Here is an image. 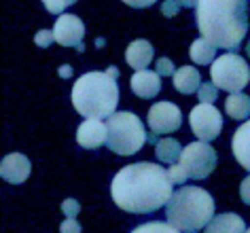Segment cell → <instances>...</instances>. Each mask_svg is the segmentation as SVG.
<instances>
[{
  "mask_svg": "<svg viewBox=\"0 0 250 233\" xmlns=\"http://www.w3.org/2000/svg\"><path fill=\"white\" fill-rule=\"evenodd\" d=\"M112 201L125 212L148 214L167 206L172 197V180L159 163H132L115 174L110 185Z\"/></svg>",
  "mask_w": 250,
  "mask_h": 233,
  "instance_id": "obj_1",
  "label": "cell"
},
{
  "mask_svg": "<svg viewBox=\"0 0 250 233\" xmlns=\"http://www.w3.org/2000/svg\"><path fill=\"white\" fill-rule=\"evenodd\" d=\"M195 21L214 47L237 51L248 32V0H199Z\"/></svg>",
  "mask_w": 250,
  "mask_h": 233,
  "instance_id": "obj_2",
  "label": "cell"
},
{
  "mask_svg": "<svg viewBox=\"0 0 250 233\" xmlns=\"http://www.w3.org/2000/svg\"><path fill=\"white\" fill-rule=\"evenodd\" d=\"M72 104L87 119H108L119 104L117 79L108 72H87L72 87Z\"/></svg>",
  "mask_w": 250,
  "mask_h": 233,
  "instance_id": "obj_3",
  "label": "cell"
},
{
  "mask_svg": "<svg viewBox=\"0 0 250 233\" xmlns=\"http://www.w3.org/2000/svg\"><path fill=\"white\" fill-rule=\"evenodd\" d=\"M214 218V199L202 187H180L166 206V220L180 233L199 231Z\"/></svg>",
  "mask_w": 250,
  "mask_h": 233,
  "instance_id": "obj_4",
  "label": "cell"
},
{
  "mask_svg": "<svg viewBox=\"0 0 250 233\" xmlns=\"http://www.w3.org/2000/svg\"><path fill=\"white\" fill-rule=\"evenodd\" d=\"M106 127H108V140H106V147H108L112 153L117 155H134L145 147L146 142V131L145 125L134 112H115V115L108 117L106 121Z\"/></svg>",
  "mask_w": 250,
  "mask_h": 233,
  "instance_id": "obj_5",
  "label": "cell"
},
{
  "mask_svg": "<svg viewBox=\"0 0 250 233\" xmlns=\"http://www.w3.org/2000/svg\"><path fill=\"white\" fill-rule=\"evenodd\" d=\"M210 77L218 89L237 93L250 83V68L237 53H225L212 62Z\"/></svg>",
  "mask_w": 250,
  "mask_h": 233,
  "instance_id": "obj_6",
  "label": "cell"
},
{
  "mask_svg": "<svg viewBox=\"0 0 250 233\" xmlns=\"http://www.w3.org/2000/svg\"><path fill=\"white\" fill-rule=\"evenodd\" d=\"M178 163L185 168V172L189 174V178L204 180V178H208L216 168V150L204 140L191 142L183 148Z\"/></svg>",
  "mask_w": 250,
  "mask_h": 233,
  "instance_id": "obj_7",
  "label": "cell"
},
{
  "mask_svg": "<svg viewBox=\"0 0 250 233\" xmlns=\"http://www.w3.org/2000/svg\"><path fill=\"white\" fill-rule=\"evenodd\" d=\"M189 121H191V129L199 140L204 142H210L218 138V134L223 131V117L212 104H197L195 108L191 110L189 115Z\"/></svg>",
  "mask_w": 250,
  "mask_h": 233,
  "instance_id": "obj_8",
  "label": "cell"
},
{
  "mask_svg": "<svg viewBox=\"0 0 250 233\" xmlns=\"http://www.w3.org/2000/svg\"><path fill=\"white\" fill-rule=\"evenodd\" d=\"M148 127L155 134H172V131H176L180 127V123H183V112L176 104L172 102H155L151 108H148Z\"/></svg>",
  "mask_w": 250,
  "mask_h": 233,
  "instance_id": "obj_9",
  "label": "cell"
},
{
  "mask_svg": "<svg viewBox=\"0 0 250 233\" xmlns=\"http://www.w3.org/2000/svg\"><path fill=\"white\" fill-rule=\"evenodd\" d=\"M53 34H55V42H58V45L77 49L79 45H83L85 26H83V21H81V17L70 15V13H62L58 17V21H55Z\"/></svg>",
  "mask_w": 250,
  "mask_h": 233,
  "instance_id": "obj_10",
  "label": "cell"
},
{
  "mask_svg": "<svg viewBox=\"0 0 250 233\" xmlns=\"http://www.w3.org/2000/svg\"><path fill=\"white\" fill-rule=\"evenodd\" d=\"M108 140V127L100 119H85L77 129V142L83 148H100Z\"/></svg>",
  "mask_w": 250,
  "mask_h": 233,
  "instance_id": "obj_11",
  "label": "cell"
},
{
  "mask_svg": "<svg viewBox=\"0 0 250 233\" xmlns=\"http://www.w3.org/2000/svg\"><path fill=\"white\" fill-rule=\"evenodd\" d=\"M30 169H32L30 159L21 153H11L0 163V176H2V180L11 182V185H21V182H26L30 176Z\"/></svg>",
  "mask_w": 250,
  "mask_h": 233,
  "instance_id": "obj_12",
  "label": "cell"
},
{
  "mask_svg": "<svg viewBox=\"0 0 250 233\" xmlns=\"http://www.w3.org/2000/svg\"><path fill=\"white\" fill-rule=\"evenodd\" d=\"M129 87L138 98L151 100L161 91V74L153 70H136L132 81H129Z\"/></svg>",
  "mask_w": 250,
  "mask_h": 233,
  "instance_id": "obj_13",
  "label": "cell"
},
{
  "mask_svg": "<svg viewBox=\"0 0 250 233\" xmlns=\"http://www.w3.org/2000/svg\"><path fill=\"white\" fill-rule=\"evenodd\" d=\"M231 153H233L237 163L250 172V121L235 129L233 138H231Z\"/></svg>",
  "mask_w": 250,
  "mask_h": 233,
  "instance_id": "obj_14",
  "label": "cell"
},
{
  "mask_svg": "<svg viewBox=\"0 0 250 233\" xmlns=\"http://www.w3.org/2000/svg\"><path fill=\"white\" fill-rule=\"evenodd\" d=\"M153 55H155L153 45L145 39L129 42L127 49H125V62H127L134 70H145V68L151 64Z\"/></svg>",
  "mask_w": 250,
  "mask_h": 233,
  "instance_id": "obj_15",
  "label": "cell"
},
{
  "mask_svg": "<svg viewBox=\"0 0 250 233\" xmlns=\"http://www.w3.org/2000/svg\"><path fill=\"white\" fill-rule=\"evenodd\" d=\"M246 225H244L242 216L233 212L218 214L206 225V233H246Z\"/></svg>",
  "mask_w": 250,
  "mask_h": 233,
  "instance_id": "obj_16",
  "label": "cell"
},
{
  "mask_svg": "<svg viewBox=\"0 0 250 233\" xmlns=\"http://www.w3.org/2000/svg\"><path fill=\"white\" fill-rule=\"evenodd\" d=\"M174 87H176V91L185 93V96L195 93L199 87H202V77H199V70H197V68H193V66L178 68L176 74H174Z\"/></svg>",
  "mask_w": 250,
  "mask_h": 233,
  "instance_id": "obj_17",
  "label": "cell"
},
{
  "mask_svg": "<svg viewBox=\"0 0 250 233\" xmlns=\"http://www.w3.org/2000/svg\"><path fill=\"white\" fill-rule=\"evenodd\" d=\"M225 112L233 119V121H242V119L250 117V98L246 93L237 91L225 100Z\"/></svg>",
  "mask_w": 250,
  "mask_h": 233,
  "instance_id": "obj_18",
  "label": "cell"
},
{
  "mask_svg": "<svg viewBox=\"0 0 250 233\" xmlns=\"http://www.w3.org/2000/svg\"><path fill=\"white\" fill-rule=\"evenodd\" d=\"M189 55H191V60L195 62V64H199V66H208V64H212V62H214L216 47L212 45L210 41H206L204 36H202V39H197V41L191 45Z\"/></svg>",
  "mask_w": 250,
  "mask_h": 233,
  "instance_id": "obj_19",
  "label": "cell"
},
{
  "mask_svg": "<svg viewBox=\"0 0 250 233\" xmlns=\"http://www.w3.org/2000/svg\"><path fill=\"white\" fill-rule=\"evenodd\" d=\"M180 153H183V148L174 138H164L155 144V155L161 163H176L180 159Z\"/></svg>",
  "mask_w": 250,
  "mask_h": 233,
  "instance_id": "obj_20",
  "label": "cell"
},
{
  "mask_svg": "<svg viewBox=\"0 0 250 233\" xmlns=\"http://www.w3.org/2000/svg\"><path fill=\"white\" fill-rule=\"evenodd\" d=\"M129 233H180V231L176 227H172L170 223H146V225L136 227Z\"/></svg>",
  "mask_w": 250,
  "mask_h": 233,
  "instance_id": "obj_21",
  "label": "cell"
},
{
  "mask_svg": "<svg viewBox=\"0 0 250 233\" xmlns=\"http://www.w3.org/2000/svg\"><path fill=\"white\" fill-rule=\"evenodd\" d=\"M216 96H218V87L214 83H202V87L197 89V98L204 104H212L216 100Z\"/></svg>",
  "mask_w": 250,
  "mask_h": 233,
  "instance_id": "obj_22",
  "label": "cell"
},
{
  "mask_svg": "<svg viewBox=\"0 0 250 233\" xmlns=\"http://www.w3.org/2000/svg\"><path fill=\"white\" fill-rule=\"evenodd\" d=\"M74 2H77V0H42L45 9L49 11V13H53V15H62L68 7H72Z\"/></svg>",
  "mask_w": 250,
  "mask_h": 233,
  "instance_id": "obj_23",
  "label": "cell"
},
{
  "mask_svg": "<svg viewBox=\"0 0 250 233\" xmlns=\"http://www.w3.org/2000/svg\"><path fill=\"white\" fill-rule=\"evenodd\" d=\"M167 176H170L172 185H185V180L189 178V174L185 172V168L180 163H172V168L167 169Z\"/></svg>",
  "mask_w": 250,
  "mask_h": 233,
  "instance_id": "obj_24",
  "label": "cell"
},
{
  "mask_svg": "<svg viewBox=\"0 0 250 233\" xmlns=\"http://www.w3.org/2000/svg\"><path fill=\"white\" fill-rule=\"evenodd\" d=\"M34 42L39 47L42 49H47V47H51V42H55V34H53V30H39L34 36Z\"/></svg>",
  "mask_w": 250,
  "mask_h": 233,
  "instance_id": "obj_25",
  "label": "cell"
},
{
  "mask_svg": "<svg viewBox=\"0 0 250 233\" xmlns=\"http://www.w3.org/2000/svg\"><path fill=\"white\" fill-rule=\"evenodd\" d=\"M155 68H157V72L161 77H174V74H176V68H174L172 60H167V58H159Z\"/></svg>",
  "mask_w": 250,
  "mask_h": 233,
  "instance_id": "obj_26",
  "label": "cell"
},
{
  "mask_svg": "<svg viewBox=\"0 0 250 233\" xmlns=\"http://www.w3.org/2000/svg\"><path fill=\"white\" fill-rule=\"evenodd\" d=\"M62 212H64L68 218H74L81 212L79 201L77 199H64V201H62Z\"/></svg>",
  "mask_w": 250,
  "mask_h": 233,
  "instance_id": "obj_27",
  "label": "cell"
},
{
  "mask_svg": "<svg viewBox=\"0 0 250 233\" xmlns=\"http://www.w3.org/2000/svg\"><path fill=\"white\" fill-rule=\"evenodd\" d=\"M180 0H166L164 4H161V13H164L166 17H176L178 11H180Z\"/></svg>",
  "mask_w": 250,
  "mask_h": 233,
  "instance_id": "obj_28",
  "label": "cell"
},
{
  "mask_svg": "<svg viewBox=\"0 0 250 233\" xmlns=\"http://www.w3.org/2000/svg\"><path fill=\"white\" fill-rule=\"evenodd\" d=\"M81 231L83 229H81V225L74 218H66L64 223L60 225V233H81Z\"/></svg>",
  "mask_w": 250,
  "mask_h": 233,
  "instance_id": "obj_29",
  "label": "cell"
},
{
  "mask_svg": "<svg viewBox=\"0 0 250 233\" xmlns=\"http://www.w3.org/2000/svg\"><path fill=\"white\" fill-rule=\"evenodd\" d=\"M240 197H242L244 204L250 206V176H246V178L242 180V185H240Z\"/></svg>",
  "mask_w": 250,
  "mask_h": 233,
  "instance_id": "obj_30",
  "label": "cell"
},
{
  "mask_svg": "<svg viewBox=\"0 0 250 233\" xmlns=\"http://www.w3.org/2000/svg\"><path fill=\"white\" fill-rule=\"evenodd\" d=\"M125 4H129V7L134 9H146V7H153L157 0H123Z\"/></svg>",
  "mask_w": 250,
  "mask_h": 233,
  "instance_id": "obj_31",
  "label": "cell"
},
{
  "mask_svg": "<svg viewBox=\"0 0 250 233\" xmlns=\"http://www.w3.org/2000/svg\"><path fill=\"white\" fill-rule=\"evenodd\" d=\"M72 74V68L70 66H62L60 68V77H64V79H68Z\"/></svg>",
  "mask_w": 250,
  "mask_h": 233,
  "instance_id": "obj_32",
  "label": "cell"
},
{
  "mask_svg": "<svg viewBox=\"0 0 250 233\" xmlns=\"http://www.w3.org/2000/svg\"><path fill=\"white\" fill-rule=\"evenodd\" d=\"M197 2H199V0H180V4H183V7H187V9L197 7Z\"/></svg>",
  "mask_w": 250,
  "mask_h": 233,
  "instance_id": "obj_33",
  "label": "cell"
},
{
  "mask_svg": "<svg viewBox=\"0 0 250 233\" xmlns=\"http://www.w3.org/2000/svg\"><path fill=\"white\" fill-rule=\"evenodd\" d=\"M159 134H155V131H151V134L146 136V142H151V144H157L159 142V138H157Z\"/></svg>",
  "mask_w": 250,
  "mask_h": 233,
  "instance_id": "obj_34",
  "label": "cell"
},
{
  "mask_svg": "<svg viewBox=\"0 0 250 233\" xmlns=\"http://www.w3.org/2000/svg\"><path fill=\"white\" fill-rule=\"evenodd\" d=\"M246 53H248V58H250V41H248V45H246Z\"/></svg>",
  "mask_w": 250,
  "mask_h": 233,
  "instance_id": "obj_35",
  "label": "cell"
},
{
  "mask_svg": "<svg viewBox=\"0 0 250 233\" xmlns=\"http://www.w3.org/2000/svg\"><path fill=\"white\" fill-rule=\"evenodd\" d=\"M246 233H250V229H248V231H246Z\"/></svg>",
  "mask_w": 250,
  "mask_h": 233,
  "instance_id": "obj_36",
  "label": "cell"
}]
</instances>
